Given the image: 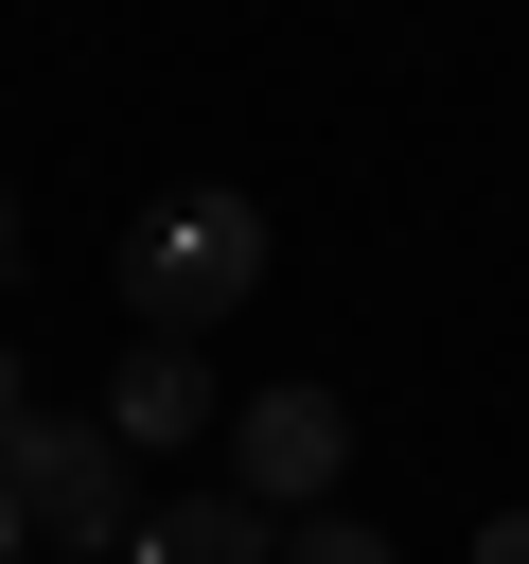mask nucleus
Instances as JSON below:
<instances>
[{"instance_id":"nucleus-1","label":"nucleus","mask_w":529,"mask_h":564,"mask_svg":"<svg viewBox=\"0 0 529 564\" xmlns=\"http://www.w3.org/2000/svg\"><path fill=\"white\" fill-rule=\"evenodd\" d=\"M264 300V212L247 194H159L141 229H123V317L159 335V352H194L212 317H247Z\"/></svg>"},{"instance_id":"nucleus-2","label":"nucleus","mask_w":529,"mask_h":564,"mask_svg":"<svg viewBox=\"0 0 529 564\" xmlns=\"http://www.w3.org/2000/svg\"><path fill=\"white\" fill-rule=\"evenodd\" d=\"M0 494H18V529H35V546H71V564L141 529V511H123V441H106V423H18V441H0Z\"/></svg>"},{"instance_id":"nucleus-3","label":"nucleus","mask_w":529,"mask_h":564,"mask_svg":"<svg viewBox=\"0 0 529 564\" xmlns=\"http://www.w3.org/2000/svg\"><path fill=\"white\" fill-rule=\"evenodd\" d=\"M335 476H353V405H335V388H247V405H229V494H247V511L300 529Z\"/></svg>"},{"instance_id":"nucleus-4","label":"nucleus","mask_w":529,"mask_h":564,"mask_svg":"<svg viewBox=\"0 0 529 564\" xmlns=\"http://www.w3.org/2000/svg\"><path fill=\"white\" fill-rule=\"evenodd\" d=\"M88 423H106L123 458H194L229 405H212V352H159V335H141V352L106 370V405H88Z\"/></svg>"},{"instance_id":"nucleus-5","label":"nucleus","mask_w":529,"mask_h":564,"mask_svg":"<svg viewBox=\"0 0 529 564\" xmlns=\"http://www.w3.org/2000/svg\"><path fill=\"white\" fill-rule=\"evenodd\" d=\"M123 564H282V511H247V494L212 476V494L141 511V529H123Z\"/></svg>"},{"instance_id":"nucleus-6","label":"nucleus","mask_w":529,"mask_h":564,"mask_svg":"<svg viewBox=\"0 0 529 564\" xmlns=\"http://www.w3.org/2000/svg\"><path fill=\"white\" fill-rule=\"evenodd\" d=\"M282 564H406V546H388L370 511H300V529H282Z\"/></svg>"},{"instance_id":"nucleus-7","label":"nucleus","mask_w":529,"mask_h":564,"mask_svg":"<svg viewBox=\"0 0 529 564\" xmlns=\"http://www.w3.org/2000/svg\"><path fill=\"white\" fill-rule=\"evenodd\" d=\"M18 423H35V388H18V335H0V441H18Z\"/></svg>"},{"instance_id":"nucleus-8","label":"nucleus","mask_w":529,"mask_h":564,"mask_svg":"<svg viewBox=\"0 0 529 564\" xmlns=\"http://www.w3.org/2000/svg\"><path fill=\"white\" fill-rule=\"evenodd\" d=\"M476 564H529V511H494V529H476Z\"/></svg>"},{"instance_id":"nucleus-9","label":"nucleus","mask_w":529,"mask_h":564,"mask_svg":"<svg viewBox=\"0 0 529 564\" xmlns=\"http://www.w3.org/2000/svg\"><path fill=\"white\" fill-rule=\"evenodd\" d=\"M18 546H35V529H18V494H0V564H18Z\"/></svg>"},{"instance_id":"nucleus-10","label":"nucleus","mask_w":529,"mask_h":564,"mask_svg":"<svg viewBox=\"0 0 529 564\" xmlns=\"http://www.w3.org/2000/svg\"><path fill=\"white\" fill-rule=\"evenodd\" d=\"M0 264H18V176H0Z\"/></svg>"}]
</instances>
